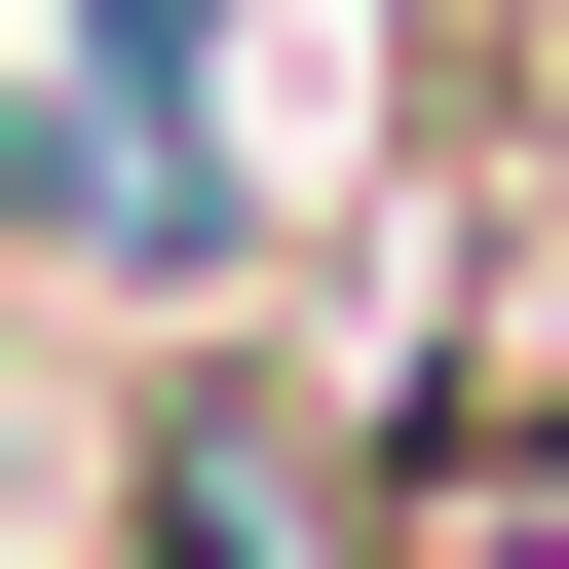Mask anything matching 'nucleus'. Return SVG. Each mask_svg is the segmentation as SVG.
<instances>
[{
	"label": "nucleus",
	"instance_id": "f257e3e1",
	"mask_svg": "<svg viewBox=\"0 0 569 569\" xmlns=\"http://www.w3.org/2000/svg\"><path fill=\"white\" fill-rule=\"evenodd\" d=\"M380 569H569V418H418L380 456Z\"/></svg>",
	"mask_w": 569,
	"mask_h": 569
}]
</instances>
